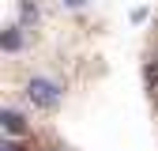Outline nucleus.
<instances>
[{
  "mask_svg": "<svg viewBox=\"0 0 158 151\" xmlns=\"http://www.w3.org/2000/svg\"><path fill=\"white\" fill-rule=\"evenodd\" d=\"M27 98H30L34 106H42V110H56V106H60V87H56L53 80L34 76V80L27 83Z\"/></svg>",
  "mask_w": 158,
  "mask_h": 151,
  "instance_id": "obj_1",
  "label": "nucleus"
},
{
  "mask_svg": "<svg viewBox=\"0 0 158 151\" xmlns=\"http://www.w3.org/2000/svg\"><path fill=\"white\" fill-rule=\"evenodd\" d=\"M4 49H8V53L23 49V30H19V27H8V30H4Z\"/></svg>",
  "mask_w": 158,
  "mask_h": 151,
  "instance_id": "obj_2",
  "label": "nucleus"
},
{
  "mask_svg": "<svg viewBox=\"0 0 158 151\" xmlns=\"http://www.w3.org/2000/svg\"><path fill=\"white\" fill-rule=\"evenodd\" d=\"M0 121H4V128H8V132H15V136H19V132H23V128H27V121H23V117H19V113H15V110H4V117H0Z\"/></svg>",
  "mask_w": 158,
  "mask_h": 151,
  "instance_id": "obj_3",
  "label": "nucleus"
},
{
  "mask_svg": "<svg viewBox=\"0 0 158 151\" xmlns=\"http://www.w3.org/2000/svg\"><path fill=\"white\" fill-rule=\"evenodd\" d=\"M23 23H38V8L30 4V0L23 4Z\"/></svg>",
  "mask_w": 158,
  "mask_h": 151,
  "instance_id": "obj_4",
  "label": "nucleus"
},
{
  "mask_svg": "<svg viewBox=\"0 0 158 151\" xmlns=\"http://www.w3.org/2000/svg\"><path fill=\"white\" fill-rule=\"evenodd\" d=\"M60 4H64V8H83L87 0H60Z\"/></svg>",
  "mask_w": 158,
  "mask_h": 151,
  "instance_id": "obj_5",
  "label": "nucleus"
},
{
  "mask_svg": "<svg viewBox=\"0 0 158 151\" xmlns=\"http://www.w3.org/2000/svg\"><path fill=\"white\" fill-rule=\"evenodd\" d=\"M147 80H151V83L158 80V64H151V68H147Z\"/></svg>",
  "mask_w": 158,
  "mask_h": 151,
  "instance_id": "obj_6",
  "label": "nucleus"
},
{
  "mask_svg": "<svg viewBox=\"0 0 158 151\" xmlns=\"http://www.w3.org/2000/svg\"><path fill=\"white\" fill-rule=\"evenodd\" d=\"M4 151H23V147H19V144H4Z\"/></svg>",
  "mask_w": 158,
  "mask_h": 151,
  "instance_id": "obj_7",
  "label": "nucleus"
}]
</instances>
